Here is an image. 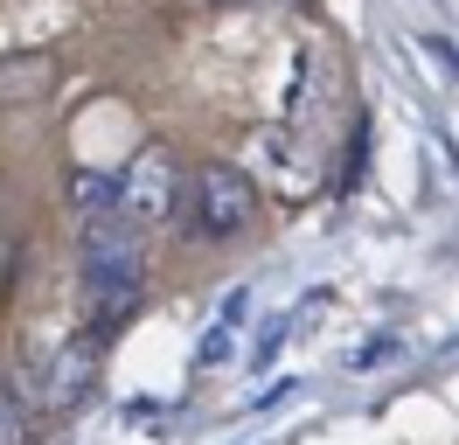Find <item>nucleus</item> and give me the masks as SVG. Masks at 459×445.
<instances>
[{
    "mask_svg": "<svg viewBox=\"0 0 459 445\" xmlns=\"http://www.w3.org/2000/svg\"><path fill=\"white\" fill-rule=\"evenodd\" d=\"M258 216V188L244 181V167H202L195 174V230L202 237H237Z\"/></svg>",
    "mask_w": 459,
    "mask_h": 445,
    "instance_id": "obj_3",
    "label": "nucleus"
},
{
    "mask_svg": "<svg viewBox=\"0 0 459 445\" xmlns=\"http://www.w3.org/2000/svg\"><path fill=\"white\" fill-rule=\"evenodd\" d=\"M174 209V153L168 146H140L133 153V167L118 174V222L126 230H160Z\"/></svg>",
    "mask_w": 459,
    "mask_h": 445,
    "instance_id": "obj_2",
    "label": "nucleus"
},
{
    "mask_svg": "<svg viewBox=\"0 0 459 445\" xmlns=\"http://www.w3.org/2000/svg\"><path fill=\"white\" fill-rule=\"evenodd\" d=\"M244 313H251V292H230L223 313H216V327L202 341V362H230L237 355V327H244Z\"/></svg>",
    "mask_w": 459,
    "mask_h": 445,
    "instance_id": "obj_5",
    "label": "nucleus"
},
{
    "mask_svg": "<svg viewBox=\"0 0 459 445\" xmlns=\"http://www.w3.org/2000/svg\"><path fill=\"white\" fill-rule=\"evenodd\" d=\"M70 202H77V222H105L118 216V174H105V167H84L77 181H70Z\"/></svg>",
    "mask_w": 459,
    "mask_h": 445,
    "instance_id": "obj_4",
    "label": "nucleus"
},
{
    "mask_svg": "<svg viewBox=\"0 0 459 445\" xmlns=\"http://www.w3.org/2000/svg\"><path fill=\"white\" fill-rule=\"evenodd\" d=\"M140 300V230H126L118 216L84 230V306L91 327H118Z\"/></svg>",
    "mask_w": 459,
    "mask_h": 445,
    "instance_id": "obj_1",
    "label": "nucleus"
}]
</instances>
